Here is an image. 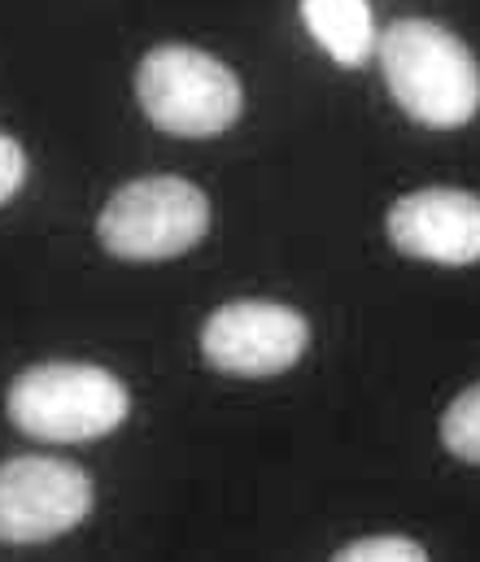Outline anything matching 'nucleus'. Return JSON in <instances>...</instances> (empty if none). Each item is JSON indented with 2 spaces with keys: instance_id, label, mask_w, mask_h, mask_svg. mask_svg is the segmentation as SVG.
<instances>
[{
  "instance_id": "nucleus-1",
  "label": "nucleus",
  "mask_w": 480,
  "mask_h": 562,
  "mask_svg": "<svg viewBox=\"0 0 480 562\" xmlns=\"http://www.w3.org/2000/svg\"><path fill=\"white\" fill-rule=\"evenodd\" d=\"M380 70L402 105L424 127L450 132L480 110V66L472 48L433 18H398L380 31Z\"/></svg>"
},
{
  "instance_id": "nucleus-2",
  "label": "nucleus",
  "mask_w": 480,
  "mask_h": 562,
  "mask_svg": "<svg viewBox=\"0 0 480 562\" xmlns=\"http://www.w3.org/2000/svg\"><path fill=\"white\" fill-rule=\"evenodd\" d=\"M9 423L48 445H83L119 431L132 415L127 384L97 362H35L4 393Z\"/></svg>"
},
{
  "instance_id": "nucleus-3",
  "label": "nucleus",
  "mask_w": 480,
  "mask_h": 562,
  "mask_svg": "<svg viewBox=\"0 0 480 562\" xmlns=\"http://www.w3.org/2000/svg\"><path fill=\"white\" fill-rule=\"evenodd\" d=\"M136 101L145 119L183 140H210L245 114V88L227 61L192 44H158L136 66Z\"/></svg>"
},
{
  "instance_id": "nucleus-4",
  "label": "nucleus",
  "mask_w": 480,
  "mask_h": 562,
  "mask_svg": "<svg viewBox=\"0 0 480 562\" xmlns=\"http://www.w3.org/2000/svg\"><path fill=\"white\" fill-rule=\"evenodd\" d=\"M210 232V196L179 175L123 183L97 214V240L123 262H170Z\"/></svg>"
},
{
  "instance_id": "nucleus-5",
  "label": "nucleus",
  "mask_w": 480,
  "mask_h": 562,
  "mask_svg": "<svg viewBox=\"0 0 480 562\" xmlns=\"http://www.w3.org/2000/svg\"><path fill=\"white\" fill-rule=\"evenodd\" d=\"M311 349V318L284 301H227L201 323V358L236 380H271Z\"/></svg>"
},
{
  "instance_id": "nucleus-6",
  "label": "nucleus",
  "mask_w": 480,
  "mask_h": 562,
  "mask_svg": "<svg viewBox=\"0 0 480 562\" xmlns=\"http://www.w3.org/2000/svg\"><path fill=\"white\" fill-rule=\"evenodd\" d=\"M92 510V475L70 458L22 453L0 462V541L44 546L79 528Z\"/></svg>"
},
{
  "instance_id": "nucleus-7",
  "label": "nucleus",
  "mask_w": 480,
  "mask_h": 562,
  "mask_svg": "<svg viewBox=\"0 0 480 562\" xmlns=\"http://www.w3.org/2000/svg\"><path fill=\"white\" fill-rule=\"evenodd\" d=\"M384 232L406 258L437 267H472L480 262V196L442 183L415 188L389 205Z\"/></svg>"
},
{
  "instance_id": "nucleus-8",
  "label": "nucleus",
  "mask_w": 480,
  "mask_h": 562,
  "mask_svg": "<svg viewBox=\"0 0 480 562\" xmlns=\"http://www.w3.org/2000/svg\"><path fill=\"white\" fill-rule=\"evenodd\" d=\"M302 22L336 66H362L380 40L367 0H302Z\"/></svg>"
},
{
  "instance_id": "nucleus-9",
  "label": "nucleus",
  "mask_w": 480,
  "mask_h": 562,
  "mask_svg": "<svg viewBox=\"0 0 480 562\" xmlns=\"http://www.w3.org/2000/svg\"><path fill=\"white\" fill-rule=\"evenodd\" d=\"M442 445L459 458V462H472L480 467V384L464 389L446 415H442Z\"/></svg>"
},
{
  "instance_id": "nucleus-10",
  "label": "nucleus",
  "mask_w": 480,
  "mask_h": 562,
  "mask_svg": "<svg viewBox=\"0 0 480 562\" xmlns=\"http://www.w3.org/2000/svg\"><path fill=\"white\" fill-rule=\"evenodd\" d=\"M336 562H424L428 550L415 537H398V532H376V537H358L349 546H341Z\"/></svg>"
},
{
  "instance_id": "nucleus-11",
  "label": "nucleus",
  "mask_w": 480,
  "mask_h": 562,
  "mask_svg": "<svg viewBox=\"0 0 480 562\" xmlns=\"http://www.w3.org/2000/svg\"><path fill=\"white\" fill-rule=\"evenodd\" d=\"M26 170H31L26 148L13 140V136L0 132V205H4L9 196H18V188L26 183Z\"/></svg>"
}]
</instances>
